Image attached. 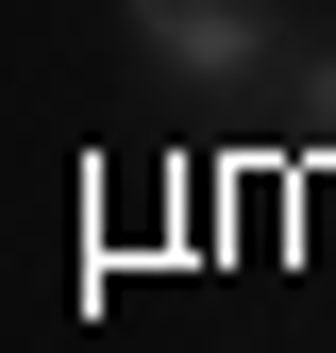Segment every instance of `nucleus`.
Listing matches in <instances>:
<instances>
[{
  "label": "nucleus",
  "instance_id": "f257e3e1",
  "mask_svg": "<svg viewBox=\"0 0 336 353\" xmlns=\"http://www.w3.org/2000/svg\"><path fill=\"white\" fill-rule=\"evenodd\" d=\"M118 17H135V51L168 68V84H286V51H303V34H286V0H118Z\"/></svg>",
  "mask_w": 336,
  "mask_h": 353
},
{
  "label": "nucleus",
  "instance_id": "f03ea898",
  "mask_svg": "<svg viewBox=\"0 0 336 353\" xmlns=\"http://www.w3.org/2000/svg\"><path fill=\"white\" fill-rule=\"evenodd\" d=\"M286 101H303V135L336 152V51H286Z\"/></svg>",
  "mask_w": 336,
  "mask_h": 353
}]
</instances>
